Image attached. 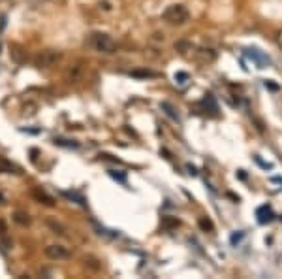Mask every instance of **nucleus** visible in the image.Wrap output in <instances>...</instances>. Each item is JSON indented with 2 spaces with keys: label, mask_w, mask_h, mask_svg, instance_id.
<instances>
[{
  "label": "nucleus",
  "mask_w": 282,
  "mask_h": 279,
  "mask_svg": "<svg viewBox=\"0 0 282 279\" xmlns=\"http://www.w3.org/2000/svg\"><path fill=\"white\" fill-rule=\"evenodd\" d=\"M89 44L94 51L102 53V55H113L117 51V42L105 32H92Z\"/></svg>",
  "instance_id": "f257e3e1"
},
{
  "label": "nucleus",
  "mask_w": 282,
  "mask_h": 279,
  "mask_svg": "<svg viewBox=\"0 0 282 279\" xmlns=\"http://www.w3.org/2000/svg\"><path fill=\"white\" fill-rule=\"evenodd\" d=\"M162 19L169 25H184L190 19V12L184 4H169L162 13Z\"/></svg>",
  "instance_id": "f03ea898"
},
{
  "label": "nucleus",
  "mask_w": 282,
  "mask_h": 279,
  "mask_svg": "<svg viewBox=\"0 0 282 279\" xmlns=\"http://www.w3.org/2000/svg\"><path fill=\"white\" fill-rule=\"evenodd\" d=\"M62 58V53L57 51V49H44L34 57V66L40 70H47L51 66H57Z\"/></svg>",
  "instance_id": "7ed1b4c3"
},
{
  "label": "nucleus",
  "mask_w": 282,
  "mask_h": 279,
  "mask_svg": "<svg viewBox=\"0 0 282 279\" xmlns=\"http://www.w3.org/2000/svg\"><path fill=\"white\" fill-rule=\"evenodd\" d=\"M46 256H49L51 261H62V258H68L70 256V251L68 247H64V245L53 244L46 247Z\"/></svg>",
  "instance_id": "20e7f679"
},
{
  "label": "nucleus",
  "mask_w": 282,
  "mask_h": 279,
  "mask_svg": "<svg viewBox=\"0 0 282 279\" xmlns=\"http://www.w3.org/2000/svg\"><path fill=\"white\" fill-rule=\"evenodd\" d=\"M83 72H85V64L79 61V63H75L72 68H68V72H66V79H68L70 83L79 82V77L83 76Z\"/></svg>",
  "instance_id": "39448f33"
},
{
  "label": "nucleus",
  "mask_w": 282,
  "mask_h": 279,
  "mask_svg": "<svg viewBox=\"0 0 282 279\" xmlns=\"http://www.w3.org/2000/svg\"><path fill=\"white\" fill-rule=\"evenodd\" d=\"M19 168L13 163H10L6 157L0 155V174H17Z\"/></svg>",
  "instance_id": "423d86ee"
},
{
  "label": "nucleus",
  "mask_w": 282,
  "mask_h": 279,
  "mask_svg": "<svg viewBox=\"0 0 282 279\" xmlns=\"http://www.w3.org/2000/svg\"><path fill=\"white\" fill-rule=\"evenodd\" d=\"M32 196L38 200V202L46 204V206H55V200H53V196H49L46 191H41V189H34L32 191Z\"/></svg>",
  "instance_id": "0eeeda50"
},
{
  "label": "nucleus",
  "mask_w": 282,
  "mask_h": 279,
  "mask_svg": "<svg viewBox=\"0 0 282 279\" xmlns=\"http://www.w3.org/2000/svg\"><path fill=\"white\" fill-rule=\"evenodd\" d=\"M271 219H273V211H271L267 206L258 209V221L259 223H267V221H271Z\"/></svg>",
  "instance_id": "6e6552de"
},
{
  "label": "nucleus",
  "mask_w": 282,
  "mask_h": 279,
  "mask_svg": "<svg viewBox=\"0 0 282 279\" xmlns=\"http://www.w3.org/2000/svg\"><path fill=\"white\" fill-rule=\"evenodd\" d=\"M13 221L17 223V225H21V227H27V225H30V217L29 213H25V211H15Z\"/></svg>",
  "instance_id": "1a4fd4ad"
},
{
  "label": "nucleus",
  "mask_w": 282,
  "mask_h": 279,
  "mask_svg": "<svg viewBox=\"0 0 282 279\" xmlns=\"http://www.w3.org/2000/svg\"><path fill=\"white\" fill-rule=\"evenodd\" d=\"M198 57L202 58V61L211 63V61H214V51L213 49H200V51H198Z\"/></svg>",
  "instance_id": "9d476101"
},
{
  "label": "nucleus",
  "mask_w": 282,
  "mask_h": 279,
  "mask_svg": "<svg viewBox=\"0 0 282 279\" xmlns=\"http://www.w3.org/2000/svg\"><path fill=\"white\" fill-rule=\"evenodd\" d=\"M162 110H166L167 115L173 117V119H179L177 113H175V110H173V108H171V106H169V104H167V102H162Z\"/></svg>",
  "instance_id": "9b49d317"
},
{
  "label": "nucleus",
  "mask_w": 282,
  "mask_h": 279,
  "mask_svg": "<svg viewBox=\"0 0 282 279\" xmlns=\"http://www.w3.org/2000/svg\"><path fill=\"white\" fill-rule=\"evenodd\" d=\"M200 227H202L203 230H213V223L209 221L207 217H202V219H200Z\"/></svg>",
  "instance_id": "f8f14e48"
},
{
  "label": "nucleus",
  "mask_w": 282,
  "mask_h": 279,
  "mask_svg": "<svg viewBox=\"0 0 282 279\" xmlns=\"http://www.w3.org/2000/svg\"><path fill=\"white\" fill-rule=\"evenodd\" d=\"M132 76H143V77H155L156 74L155 72H149V70H147V72H132Z\"/></svg>",
  "instance_id": "ddd939ff"
},
{
  "label": "nucleus",
  "mask_w": 282,
  "mask_h": 279,
  "mask_svg": "<svg viewBox=\"0 0 282 279\" xmlns=\"http://www.w3.org/2000/svg\"><path fill=\"white\" fill-rule=\"evenodd\" d=\"M179 79V83H184L186 79H188V76L184 74V72H179V74H175V82Z\"/></svg>",
  "instance_id": "4468645a"
},
{
  "label": "nucleus",
  "mask_w": 282,
  "mask_h": 279,
  "mask_svg": "<svg viewBox=\"0 0 282 279\" xmlns=\"http://www.w3.org/2000/svg\"><path fill=\"white\" fill-rule=\"evenodd\" d=\"M276 44H278V47H282V30L276 32Z\"/></svg>",
  "instance_id": "2eb2a0df"
},
{
  "label": "nucleus",
  "mask_w": 282,
  "mask_h": 279,
  "mask_svg": "<svg viewBox=\"0 0 282 279\" xmlns=\"http://www.w3.org/2000/svg\"><path fill=\"white\" fill-rule=\"evenodd\" d=\"M4 232H6V225L0 221V234H4Z\"/></svg>",
  "instance_id": "dca6fc26"
},
{
  "label": "nucleus",
  "mask_w": 282,
  "mask_h": 279,
  "mask_svg": "<svg viewBox=\"0 0 282 279\" xmlns=\"http://www.w3.org/2000/svg\"><path fill=\"white\" fill-rule=\"evenodd\" d=\"M0 204H4V196L2 194H0Z\"/></svg>",
  "instance_id": "f3484780"
}]
</instances>
